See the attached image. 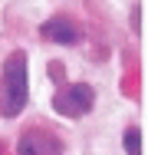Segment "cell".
Instances as JSON below:
<instances>
[{
  "mask_svg": "<svg viewBox=\"0 0 148 155\" xmlns=\"http://www.w3.org/2000/svg\"><path fill=\"white\" fill-rule=\"evenodd\" d=\"M95 106V89L89 83H69L53 96V109L59 116H69V119H79L86 116L89 109Z\"/></svg>",
  "mask_w": 148,
  "mask_h": 155,
  "instance_id": "2",
  "label": "cell"
},
{
  "mask_svg": "<svg viewBox=\"0 0 148 155\" xmlns=\"http://www.w3.org/2000/svg\"><path fill=\"white\" fill-rule=\"evenodd\" d=\"M40 33H43L46 40H53V43H63V46H69V43L79 40V27H76L69 17H53V20H46Z\"/></svg>",
  "mask_w": 148,
  "mask_h": 155,
  "instance_id": "4",
  "label": "cell"
},
{
  "mask_svg": "<svg viewBox=\"0 0 148 155\" xmlns=\"http://www.w3.org/2000/svg\"><path fill=\"white\" fill-rule=\"evenodd\" d=\"M125 152L128 155H145V142H142V132L138 129H128L125 132Z\"/></svg>",
  "mask_w": 148,
  "mask_h": 155,
  "instance_id": "5",
  "label": "cell"
},
{
  "mask_svg": "<svg viewBox=\"0 0 148 155\" xmlns=\"http://www.w3.org/2000/svg\"><path fill=\"white\" fill-rule=\"evenodd\" d=\"M20 155H63V142L50 129H27L17 142Z\"/></svg>",
  "mask_w": 148,
  "mask_h": 155,
  "instance_id": "3",
  "label": "cell"
},
{
  "mask_svg": "<svg viewBox=\"0 0 148 155\" xmlns=\"http://www.w3.org/2000/svg\"><path fill=\"white\" fill-rule=\"evenodd\" d=\"M30 99V83H27V53L13 50L3 63V99H0V116H20Z\"/></svg>",
  "mask_w": 148,
  "mask_h": 155,
  "instance_id": "1",
  "label": "cell"
},
{
  "mask_svg": "<svg viewBox=\"0 0 148 155\" xmlns=\"http://www.w3.org/2000/svg\"><path fill=\"white\" fill-rule=\"evenodd\" d=\"M63 73H66V69H63L59 63H50V76H53V79H63Z\"/></svg>",
  "mask_w": 148,
  "mask_h": 155,
  "instance_id": "6",
  "label": "cell"
}]
</instances>
